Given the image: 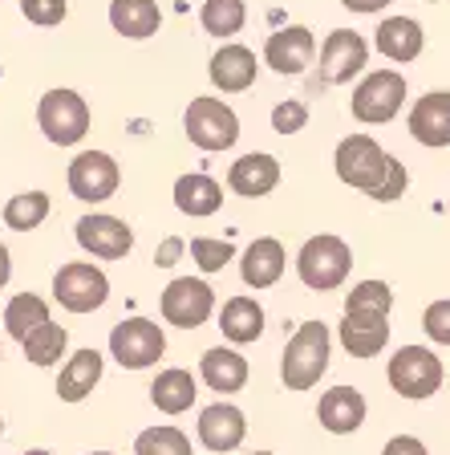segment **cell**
I'll use <instances>...</instances> for the list:
<instances>
[{
  "label": "cell",
  "instance_id": "cell-1",
  "mask_svg": "<svg viewBox=\"0 0 450 455\" xmlns=\"http://www.w3.org/2000/svg\"><path fill=\"white\" fill-rule=\"evenodd\" d=\"M333 167H337V180L345 183V188L366 191V196L382 199V204L402 199L406 188H410L406 167L394 155H385L382 147H377V139H369V134H349V139H341L337 155H333Z\"/></svg>",
  "mask_w": 450,
  "mask_h": 455
},
{
  "label": "cell",
  "instance_id": "cell-2",
  "mask_svg": "<svg viewBox=\"0 0 450 455\" xmlns=\"http://www.w3.org/2000/svg\"><path fill=\"white\" fill-rule=\"evenodd\" d=\"M328 350H333V338H328L325 322L296 325V333L288 338V346L280 354V382L288 390H312L325 379Z\"/></svg>",
  "mask_w": 450,
  "mask_h": 455
},
{
  "label": "cell",
  "instance_id": "cell-3",
  "mask_svg": "<svg viewBox=\"0 0 450 455\" xmlns=\"http://www.w3.org/2000/svg\"><path fill=\"white\" fill-rule=\"evenodd\" d=\"M349 268H353V248L341 236H328V232L309 236L296 252V276L312 293H333V289H341V284L349 281Z\"/></svg>",
  "mask_w": 450,
  "mask_h": 455
},
{
  "label": "cell",
  "instance_id": "cell-4",
  "mask_svg": "<svg viewBox=\"0 0 450 455\" xmlns=\"http://www.w3.org/2000/svg\"><path fill=\"white\" fill-rule=\"evenodd\" d=\"M37 126L53 147H77L94 126V110L77 90L69 85H53L37 102Z\"/></svg>",
  "mask_w": 450,
  "mask_h": 455
},
{
  "label": "cell",
  "instance_id": "cell-5",
  "mask_svg": "<svg viewBox=\"0 0 450 455\" xmlns=\"http://www.w3.org/2000/svg\"><path fill=\"white\" fill-rule=\"evenodd\" d=\"M53 301L66 313H98L110 301V276L94 260H66L53 273Z\"/></svg>",
  "mask_w": 450,
  "mask_h": 455
},
{
  "label": "cell",
  "instance_id": "cell-6",
  "mask_svg": "<svg viewBox=\"0 0 450 455\" xmlns=\"http://www.w3.org/2000/svg\"><path fill=\"white\" fill-rule=\"evenodd\" d=\"M183 131L199 151H232L240 142V114L224 98H191L183 110Z\"/></svg>",
  "mask_w": 450,
  "mask_h": 455
},
{
  "label": "cell",
  "instance_id": "cell-7",
  "mask_svg": "<svg viewBox=\"0 0 450 455\" xmlns=\"http://www.w3.org/2000/svg\"><path fill=\"white\" fill-rule=\"evenodd\" d=\"M167 354V333L150 317H122L110 330V358L122 370H150Z\"/></svg>",
  "mask_w": 450,
  "mask_h": 455
},
{
  "label": "cell",
  "instance_id": "cell-8",
  "mask_svg": "<svg viewBox=\"0 0 450 455\" xmlns=\"http://www.w3.org/2000/svg\"><path fill=\"white\" fill-rule=\"evenodd\" d=\"M402 102H406V77L398 69H374V74H366L357 82L353 98H349V110H353L357 123L382 126V123H394Z\"/></svg>",
  "mask_w": 450,
  "mask_h": 455
},
{
  "label": "cell",
  "instance_id": "cell-9",
  "mask_svg": "<svg viewBox=\"0 0 450 455\" xmlns=\"http://www.w3.org/2000/svg\"><path fill=\"white\" fill-rule=\"evenodd\" d=\"M159 313L175 330H199L216 313V289L203 276H175L159 293Z\"/></svg>",
  "mask_w": 450,
  "mask_h": 455
},
{
  "label": "cell",
  "instance_id": "cell-10",
  "mask_svg": "<svg viewBox=\"0 0 450 455\" xmlns=\"http://www.w3.org/2000/svg\"><path fill=\"white\" fill-rule=\"evenodd\" d=\"M69 196L82 204H106L122 188V167L110 151H77L74 163L66 167Z\"/></svg>",
  "mask_w": 450,
  "mask_h": 455
},
{
  "label": "cell",
  "instance_id": "cell-11",
  "mask_svg": "<svg viewBox=\"0 0 450 455\" xmlns=\"http://www.w3.org/2000/svg\"><path fill=\"white\" fill-rule=\"evenodd\" d=\"M385 374H390V387L402 398H410V403H422V398H430L442 387V362L426 346H402L390 358Z\"/></svg>",
  "mask_w": 450,
  "mask_h": 455
},
{
  "label": "cell",
  "instance_id": "cell-12",
  "mask_svg": "<svg viewBox=\"0 0 450 455\" xmlns=\"http://www.w3.org/2000/svg\"><path fill=\"white\" fill-rule=\"evenodd\" d=\"M77 248L94 260H126L134 248V228L110 212H85L74 224Z\"/></svg>",
  "mask_w": 450,
  "mask_h": 455
},
{
  "label": "cell",
  "instance_id": "cell-13",
  "mask_svg": "<svg viewBox=\"0 0 450 455\" xmlns=\"http://www.w3.org/2000/svg\"><path fill=\"white\" fill-rule=\"evenodd\" d=\"M369 66V45L353 28H333L320 45V82L328 85H349L361 69Z\"/></svg>",
  "mask_w": 450,
  "mask_h": 455
},
{
  "label": "cell",
  "instance_id": "cell-14",
  "mask_svg": "<svg viewBox=\"0 0 450 455\" xmlns=\"http://www.w3.org/2000/svg\"><path fill=\"white\" fill-rule=\"evenodd\" d=\"M317 57V37L304 25H284L264 41V66L276 69L280 77H300Z\"/></svg>",
  "mask_w": 450,
  "mask_h": 455
},
{
  "label": "cell",
  "instance_id": "cell-15",
  "mask_svg": "<svg viewBox=\"0 0 450 455\" xmlns=\"http://www.w3.org/2000/svg\"><path fill=\"white\" fill-rule=\"evenodd\" d=\"M195 435H199V443H203L207 451L227 455V451H235V447L248 439V419H244V411L235 407V403L219 398V403H211V407L199 411Z\"/></svg>",
  "mask_w": 450,
  "mask_h": 455
},
{
  "label": "cell",
  "instance_id": "cell-16",
  "mask_svg": "<svg viewBox=\"0 0 450 455\" xmlns=\"http://www.w3.org/2000/svg\"><path fill=\"white\" fill-rule=\"evenodd\" d=\"M337 341L345 346L349 358H377L390 341V313L369 309H345L337 325Z\"/></svg>",
  "mask_w": 450,
  "mask_h": 455
},
{
  "label": "cell",
  "instance_id": "cell-17",
  "mask_svg": "<svg viewBox=\"0 0 450 455\" xmlns=\"http://www.w3.org/2000/svg\"><path fill=\"white\" fill-rule=\"evenodd\" d=\"M256 74H260V61L240 41H224L211 53V66H207V77H211V85H216L219 94H244V90H252Z\"/></svg>",
  "mask_w": 450,
  "mask_h": 455
},
{
  "label": "cell",
  "instance_id": "cell-18",
  "mask_svg": "<svg viewBox=\"0 0 450 455\" xmlns=\"http://www.w3.org/2000/svg\"><path fill=\"white\" fill-rule=\"evenodd\" d=\"M106 374V354L85 346V350H74L66 362H61V374H57V398L61 403H85L94 395V387Z\"/></svg>",
  "mask_w": 450,
  "mask_h": 455
},
{
  "label": "cell",
  "instance_id": "cell-19",
  "mask_svg": "<svg viewBox=\"0 0 450 455\" xmlns=\"http://www.w3.org/2000/svg\"><path fill=\"white\" fill-rule=\"evenodd\" d=\"M276 183H280V159L268 151H252L240 155V159L227 167V188L244 199H264L272 196Z\"/></svg>",
  "mask_w": 450,
  "mask_h": 455
},
{
  "label": "cell",
  "instance_id": "cell-20",
  "mask_svg": "<svg viewBox=\"0 0 450 455\" xmlns=\"http://www.w3.org/2000/svg\"><path fill=\"white\" fill-rule=\"evenodd\" d=\"M199 382L216 395H240L248 387V358L235 346H211L199 358Z\"/></svg>",
  "mask_w": 450,
  "mask_h": 455
},
{
  "label": "cell",
  "instance_id": "cell-21",
  "mask_svg": "<svg viewBox=\"0 0 450 455\" xmlns=\"http://www.w3.org/2000/svg\"><path fill=\"white\" fill-rule=\"evenodd\" d=\"M284 268H288V252H284V244L276 236H256L244 248V256H240V276H244V284L256 289V293L272 289L284 276Z\"/></svg>",
  "mask_w": 450,
  "mask_h": 455
},
{
  "label": "cell",
  "instance_id": "cell-22",
  "mask_svg": "<svg viewBox=\"0 0 450 455\" xmlns=\"http://www.w3.org/2000/svg\"><path fill=\"white\" fill-rule=\"evenodd\" d=\"M366 411H369L366 395L353 387H333L317 403V419L328 435H353L357 427L366 423Z\"/></svg>",
  "mask_w": 450,
  "mask_h": 455
},
{
  "label": "cell",
  "instance_id": "cell-23",
  "mask_svg": "<svg viewBox=\"0 0 450 455\" xmlns=\"http://www.w3.org/2000/svg\"><path fill=\"white\" fill-rule=\"evenodd\" d=\"M410 134L414 142H422L430 151L450 147V94L434 90V94L418 98V106L410 110Z\"/></svg>",
  "mask_w": 450,
  "mask_h": 455
},
{
  "label": "cell",
  "instance_id": "cell-24",
  "mask_svg": "<svg viewBox=\"0 0 450 455\" xmlns=\"http://www.w3.org/2000/svg\"><path fill=\"white\" fill-rule=\"evenodd\" d=\"M195 395H199V379L183 366L159 370L154 382H150V403H154V411H162V415H187V411L195 407Z\"/></svg>",
  "mask_w": 450,
  "mask_h": 455
},
{
  "label": "cell",
  "instance_id": "cell-25",
  "mask_svg": "<svg viewBox=\"0 0 450 455\" xmlns=\"http://www.w3.org/2000/svg\"><path fill=\"white\" fill-rule=\"evenodd\" d=\"M170 196H175V208L191 220H207V216H216V212L224 208V188H219L211 175H203V171L178 175Z\"/></svg>",
  "mask_w": 450,
  "mask_h": 455
},
{
  "label": "cell",
  "instance_id": "cell-26",
  "mask_svg": "<svg viewBox=\"0 0 450 455\" xmlns=\"http://www.w3.org/2000/svg\"><path fill=\"white\" fill-rule=\"evenodd\" d=\"M219 333L227 338V346H252L264 338V305L256 297H227L219 309Z\"/></svg>",
  "mask_w": 450,
  "mask_h": 455
},
{
  "label": "cell",
  "instance_id": "cell-27",
  "mask_svg": "<svg viewBox=\"0 0 450 455\" xmlns=\"http://www.w3.org/2000/svg\"><path fill=\"white\" fill-rule=\"evenodd\" d=\"M110 28L126 41H146L162 28L159 0H110Z\"/></svg>",
  "mask_w": 450,
  "mask_h": 455
},
{
  "label": "cell",
  "instance_id": "cell-28",
  "mask_svg": "<svg viewBox=\"0 0 450 455\" xmlns=\"http://www.w3.org/2000/svg\"><path fill=\"white\" fill-rule=\"evenodd\" d=\"M374 45L382 49L390 61H414L426 45V33H422V25L410 17H385L374 33Z\"/></svg>",
  "mask_w": 450,
  "mask_h": 455
},
{
  "label": "cell",
  "instance_id": "cell-29",
  "mask_svg": "<svg viewBox=\"0 0 450 455\" xmlns=\"http://www.w3.org/2000/svg\"><path fill=\"white\" fill-rule=\"evenodd\" d=\"M49 322H53V313H49V301L41 293H17L4 305V333L12 341H25L28 333H37Z\"/></svg>",
  "mask_w": 450,
  "mask_h": 455
},
{
  "label": "cell",
  "instance_id": "cell-30",
  "mask_svg": "<svg viewBox=\"0 0 450 455\" xmlns=\"http://www.w3.org/2000/svg\"><path fill=\"white\" fill-rule=\"evenodd\" d=\"M49 212H53L49 191L33 188V191H17V196H9L0 220H4V228H12V232H37V228L49 220Z\"/></svg>",
  "mask_w": 450,
  "mask_h": 455
},
{
  "label": "cell",
  "instance_id": "cell-31",
  "mask_svg": "<svg viewBox=\"0 0 450 455\" xmlns=\"http://www.w3.org/2000/svg\"><path fill=\"white\" fill-rule=\"evenodd\" d=\"M199 25H203L207 37L232 41L235 33L248 25V4L244 0H203V9H199Z\"/></svg>",
  "mask_w": 450,
  "mask_h": 455
},
{
  "label": "cell",
  "instance_id": "cell-32",
  "mask_svg": "<svg viewBox=\"0 0 450 455\" xmlns=\"http://www.w3.org/2000/svg\"><path fill=\"white\" fill-rule=\"evenodd\" d=\"M20 350H25V358L33 362V366H57L69 350V330L49 322V325H41L37 333H28V338L20 341Z\"/></svg>",
  "mask_w": 450,
  "mask_h": 455
},
{
  "label": "cell",
  "instance_id": "cell-33",
  "mask_svg": "<svg viewBox=\"0 0 450 455\" xmlns=\"http://www.w3.org/2000/svg\"><path fill=\"white\" fill-rule=\"evenodd\" d=\"M134 455H195L187 431L175 423H154L146 431H138L134 439Z\"/></svg>",
  "mask_w": 450,
  "mask_h": 455
},
{
  "label": "cell",
  "instance_id": "cell-34",
  "mask_svg": "<svg viewBox=\"0 0 450 455\" xmlns=\"http://www.w3.org/2000/svg\"><path fill=\"white\" fill-rule=\"evenodd\" d=\"M191 260H195L199 273H224L227 265L235 260V244L224 236H195L191 240Z\"/></svg>",
  "mask_w": 450,
  "mask_h": 455
},
{
  "label": "cell",
  "instance_id": "cell-35",
  "mask_svg": "<svg viewBox=\"0 0 450 455\" xmlns=\"http://www.w3.org/2000/svg\"><path fill=\"white\" fill-rule=\"evenodd\" d=\"M345 309H369V313H390L394 309V289L385 281H361L345 293Z\"/></svg>",
  "mask_w": 450,
  "mask_h": 455
},
{
  "label": "cell",
  "instance_id": "cell-36",
  "mask_svg": "<svg viewBox=\"0 0 450 455\" xmlns=\"http://www.w3.org/2000/svg\"><path fill=\"white\" fill-rule=\"evenodd\" d=\"M20 17L37 28H57L69 17V0H20Z\"/></svg>",
  "mask_w": 450,
  "mask_h": 455
},
{
  "label": "cell",
  "instance_id": "cell-37",
  "mask_svg": "<svg viewBox=\"0 0 450 455\" xmlns=\"http://www.w3.org/2000/svg\"><path fill=\"white\" fill-rule=\"evenodd\" d=\"M309 126V106L300 102V98H284V102H276L272 106V131L276 134H300Z\"/></svg>",
  "mask_w": 450,
  "mask_h": 455
},
{
  "label": "cell",
  "instance_id": "cell-38",
  "mask_svg": "<svg viewBox=\"0 0 450 455\" xmlns=\"http://www.w3.org/2000/svg\"><path fill=\"white\" fill-rule=\"evenodd\" d=\"M422 330L430 341L438 346H450V301H430L422 313Z\"/></svg>",
  "mask_w": 450,
  "mask_h": 455
},
{
  "label": "cell",
  "instance_id": "cell-39",
  "mask_svg": "<svg viewBox=\"0 0 450 455\" xmlns=\"http://www.w3.org/2000/svg\"><path fill=\"white\" fill-rule=\"evenodd\" d=\"M183 252H187V240H183V236H167L159 248H154V265H159V268H175Z\"/></svg>",
  "mask_w": 450,
  "mask_h": 455
},
{
  "label": "cell",
  "instance_id": "cell-40",
  "mask_svg": "<svg viewBox=\"0 0 450 455\" xmlns=\"http://www.w3.org/2000/svg\"><path fill=\"white\" fill-rule=\"evenodd\" d=\"M382 455H430V451H426L422 439H414V435H394L390 443L382 447Z\"/></svg>",
  "mask_w": 450,
  "mask_h": 455
},
{
  "label": "cell",
  "instance_id": "cell-41",
  "mask_svg": "<svg viewBox=\"0 0 450 455\" xmlns=\"http://www.w3.org/2000/svg\"><path fill=\"white\" fill-rule=\"evenodd\" d=\"M9 281H12V252H9V244L0 240V293H4Z\"/></svg>",
  "mask_w": 450,
  "mask_h": 455
},
{
  "label": "cell",
  "instance_id": "cell-42",
  "mask_svg": "<svg viewBox=\"0 0 450 455\" xmlns=\"http://www.w3.org/2000/svg\"><path fill=\"white\" fill-rule=\"evenodd\" d=\"M349 12H382L390 0H341Z\"/></svg>",
  "mask_w": 450,
  "mask_h": 455
},
{
  "label": "cell",
  "instance_id": "cell-43",
  "mask_svg": "<svg viewBox=\"0 0 450 455\" xmlns=\"http://www.w3.org/2000/svg\"><path fill=\"white\" fill-rule=\"evenodd\" d=\"M25 455H53V451H45V447H28Z\"/></svg>",
  "mask_w": 450,
  "mask_h": 455
},
{
  "label": "cell",
  "instance_id": "cell-44",
  "mask_svg": "<svg viewBox=\"0 0 450 455\" xmlns=\"http://www.w3.org/2000/svg\"><path fill=\"white\" fill-rule=\"evenodd\" d=\"M85 455H118V451H85Z\"/></svg>",
  "mask_w": 450,
  "mask_h": 455
},
{
  "label": "cell",
  "instance_id": "cell-45",
  "mask_svg": "<svg viewBox=\"0 0 450 455\" xmlns=\"http://www.w3.org/2000/svg\"><path fill=\"white\" fill-rule=\"evenodd\" d=\"M0 435H4V415H0Z\"/></svg>",
  "mask_w": 450,
  "mask_h": 455
},
{
  "label": "cell",
  "instance_id": "cell-46",
  "mask_svg": "<svg viewBox=\"0 0 450 455\" xmlns=\"http://www.w3.org/2000/svg\"><path fill=\"white\" fill-rule=\"evenodd\" d=\"M252 455H276V451H252Z\"/></svg>",
  "mask_w": 450,
  "mask_h": 455
},
{
  "label": "cell",
  "instance_id": "cell-47",
  "mask_svg": "<svg viewBox=\"0 0 450 455\" xmlns=\"http://www.w3.org/2000/svg\"><path fill=\"white\" fill-rule=\"evenodd\" d=\"M0 354H4V350H0Z\"/></svg>",
  "mask_w": 450,
  "mask_h": 455
}]
</instances>
